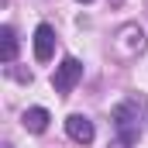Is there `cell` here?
<instances>
[{
  "label": "cell",
  "mask_w": 148,
  "mask_h": 148,
  "mask_svg": "<svg viewBox=\"0 0 148 148\" xmlns=\"http://www.w3.org/2000/svg\"><path fill=\"white\" fill-rule=\"evenodd\" d=\"M138 117H141V100H124V103L114 107V127H117V134H121L124 145L138 141V134H141Z\"/></svg>",
  "instance_id": "1"
},
{
  "label": "cell",
  "mask_w": 148,
  "mask_h": 148,
  "mask_svg": "<svg viewBox=\"0 0 148 148\" xmlns=\"http://www.w3.org/2000/svg\"><path fill=\"white\" fill-rule=\"evenodd\" d=\"M114 48H117V55H121V59H134L138 52H145V31H141L138 24L121 28L117 38H114Z\"/></svg>",
  "instance_id": "2"
},
{
  "label": "cell",
  "mask_w": 148,
  "mask_h": 148,
  "mask_svg": "<svg viewBox=\"0 0 148 148\" xmlns=\"http://www.w3.org/2000/svg\"><path fill=\"white\" fill-rule=\"evenodd\" d=\"M79 79H83V62L73 59V55H66V59H62V66H59L55 76H52V86H55V93H69Z\"/></svg>",
  "instance_id": "3"
},
{
  "label": "cell",
  "mask_w": 148,
  "mask_h": 148,
  "mask_svg": "<svg viewBox=\"0 0 148 148\" xmlns=\"http://www.w3.org/2000/svg\"><path fill=\"white\" fill-rule=\"evenodd\" d=\"M52 52H55V31L48 24H38L35 28V59L38 62H48Z\"/></svg>",
  "instance_id": "4"
},
{
  "label": "cell",
  "mask_w": 148,
  "mask_h": 148,
  "mask_svg": "<svg viewBox=\"0 0 148 148\" xmlns=\"http://www.w3.org/2000/svg\"><path fill=\"white\" fill-rule=\"evenodd\" d=\"M66 131H69V138L73 141H79V145H90L93 141V124L83 117V114H73V117H66Z\"/></svg>",
  "instance_id": "5"
},
{
  "label": "cell",
  "mask_w": 148,
  "mask_h": 148,
  "mask_svg": "<svg viewBox=\"0 0 148 148\" xmlns=\"http://www.w3.org/2000/svg\"><path fill=\"white\" fill-rule=\"evenodd\" d=\"M48 121H52V117H48L45 107H31V110H24V117H21V124H24L31 134H41V131L48 127Z\"/></svg>",
  "instance_id": "6"
},
{
  "label": "cell",
  "mask_w": 148,
  "mask_h": 148,
  "mask_svg": "<svg viewBox=\"0 0 148 148\" xmlns=\"http://www.w3.org/2000/svg\"><path fill=\"white\" fill-rule=\"evenodd\" d=\"M14 55H17V35H14V28H0V59L14 62Z\"/></svg>",
  "instance_id": "7"
},
{
  "label": "cell",
  "mask_w": 148,
  "mask_h": 148,
  "mask_svg": "<svg viewBox=\"0 0 148 148\" xmlns=\"http://www.w3.org/2000/svg\"><path fill=\"white\" fill-rule=\"evenodd\" d=\"M107 148H131V145H124V141H114V145H107Z\"/></svg>",
  "instance_id": "8"
},
{
  "label": "cell",
  "mask_w": 148,
  "mask_h": 148,
  "mask_svg": "<svg viewBox=\"0 0 148 148\" xmlns=\"http://www.w3.org/2000/svg\"><path fill=\"white\" fill-rule=\"evenodd\" d=\"M79 3H90V0H79Z\"/></svg>",
  "instance_id": "9"
},
{
  "label": "cell",
  "mask_w": 148,
  "mask_h": 148,
  "mask_svg": "<svg viewBox=\"0 0 148 148\" xmlns=\"http://www.w3.org/2000/svg\"><path fill=\"white\" fill-rule=\"evenodd\" d=\"M3 148H10V145H3Z\"/></svg>",
  "instance_id": "10"
}]
</instances>
